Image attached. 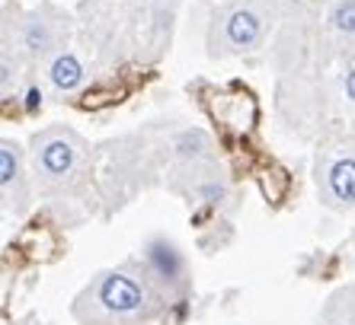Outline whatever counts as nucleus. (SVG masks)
<instances>
[{
  "label": "nucleus",
  "instance_id": "f257e3e1",
  "mask_svg": "<svg viewBox=\"0 0 355 325\" xmlns=\"http://www.w3.org/2000/svg\"><path fill=\"white\" fill-rule=\"evenodd\" d=\"M170 306L160 287L150 281L141 259L106 268L93 277L71 303L77 325H150Z\"/></svg>",
  "mask_w": 355,
  "mask_h": 325
},
{
  "label": "nucleus",
  "instance_id": "f03ea898",
  "mask_svg": "<svg viewBox=\"0 0 355 325\" xmlns=\"http://www.w3.org/2000/svg\"><path fill=\"white\" fill-rule=\"evenodd\" d=\"M29 169L42 195H71L90 172V147L74 128L51 124L39 131L29 144Z\"/></svg>",
  "mask_w": 355,
  "mask_h": 325
},
{
  "label": "nucleus",
  "instance_id": "7ed1b4c3",
  "mask_svg": "<svg viewBox=\"0 0 355 325\" xmlns=\"http://www.w3.org/2000/svg\"><path fill=\"white\" fill-rule=\"evenodd\" d=\"M279 19L272 0H231L211 13L208 26V55L211 57H234L257 51L269 29Z\"/></svg>",
  "mask_w": 355,
  "mask_h": 325
},
{
  "label": "nucleus",
  "instance_id": "20e7f679",
  "mask_svg": "<svg viewBox=\"0 0 355 325\" xmlns=\"http://www.w3.org/2000/svg\"><path fill=\"white\" fill-rule=\"evenodd\" d=\"M314 182L323 207L339 214L355 207V131L330 134L317 147Z\"/></svg>",
  "mask_w": 355,
  "mask_h": 325
},
{
  "label": "nucleus",
  "instance_id": "39448f33",
  "mask_svg": "<svg viewBox=\"0 0 355 325\" xmlns=\"http://www.w3.org/2000/svg\"><path fill=\"white\" fill-rule=\"evenodd\" d=\"M71 29V17L55 3H39L35 10L23 13L13 29V48L23 61H55Z\"/></svg>",
  "mask_w": 355,
  "mask_h": 325
},
{
  "label": "nucleus",
  "instance_id": "423d86ee",
  "mask_svg": "<svg viewBox=\"0 0 355 325\" xmlns=\"http://www.w3.org/2000/svg\"><path fill=\"white\" fill-rule=\"evenodd\" d=\"M170 188L192 204H205V207H227L234 198V185L227 172L221 169L218 160L189 162V166H173Z\"/></svg>",
  "mask_w": 355,
  "mask_h": 325
},
{
  "label": "nucleus",
  "instance_id": "0eeeda50",
  "mask_svg": "<svg viewBox=\"0 0 355 325\" xmlns=\"http://www.w3.org/2000/svg\"><path fill=\"white\" fill-rule=\"evenodd\" d=\"M141 265L148 268L150 281L160 287V293L170 303L182 300L189 293L192 277H189V268H186V255H182V249L173 239H166V236L148 239L144 252H141Z\"/></svg>",
  "mask_w": 355,
  "mask_h": 325
},
{
  "label": "nucleus",
  "instance_id": "6e6552de",
  "mask_svg": "<svg viewBox=\"0 0 355 325\" xmlns=\"http://www.w3.org/2000/svg\"><path fill=\"white\" fill-rule=\"evenodd\" d=\"M33 176L26 172V156L17 140H0V198H3V217H23L33 207Z\"/></svg>",
  "mask_w": 355,
  "mask_h": 325
},
{
  "label": "nucleus",
  "instance_id": "1a4fd4ad",
  "mask_svg": "<svg viewBox=\"0 0 355 325\" xmlns=\"http://www.w3.org/2000/svg\"><path fill=\"white\" fill-rule=\"evenodd\" d=\"M170 156H173L176 166H189V162L215 160V147H211V138L205 131L186 128L170 138Z\"/></svg>",
  "mask_w": 355,
  "mask_h": 325
},
{
  "label": "nucleus",
  "instance_id": "9d476101",
  "mask_svg": "<svg viewBox=\"0 0 355 325\" xmlns=\"http://www.w3.org/2000/svg\"><path fill=\"white\" fill-rule=\"evenodd\" d=\"M317 325H355V284H346L330 293L323 303Z\"/></svg>",
  "mask_w": 355,
  "mask_h": 325
},
{
  "label": "nucleus",
  "instance_id": "9b49d317",
  "mask_svg": "<svg viewBox=\"0 0 355 325\" xmlns=\"http://www.w3.org/2000/svg\"><path fill=\"white\" fill-rule=\"evenodd\" d=\"M314 26H323V29L333 32L336 39L355 45V0H330V7H327L323 19L314 23Z\"/></svg>",
  "mask_w": 355,
  "mask_h": 325
},
{
  "label": "nucleus",
  "instance_id": "f8f14e48",
  "mask_svg": "<svg viewBox=\"0 0 355 325\" xmlns=\"http://www.w3.org/2000/svg\"><path fill=\"white\" fill-rule=\"evenodd\" d=\"M49 83L58 93H71L83 83V64L77 61L71 51H61L55 61L49 64Z\"/></svg>",
  "mask_w": 355,
  "mask_h": 325
},
{
  "label": "nucleus",
  "instance_id": "ddd939ff",
  "mask_svg": "<svg viewBox=\"0 0 355 325\" xmlns=\"http://www.w3.org/2000/svg\"><path fill=\"white\" fill-rule=\"evenodd\" d=\"M19 61H23V55H19L17 48H13V55H10V48L3 45V55H0V67H3V73H0V90H3V96H10V93H13V86H17V80H19Z\"/></svg>",
  "mask_w": 355,
  "mask_h": 325
},
{
  "label": "nucleus",
  "instance_id": "4468645a",
  "mask_svg": "<svg viewBox=\"0 0 355 325\" xmlns=\"http://www.w3.org/2000/svg\"><path fill=\"white\" fill-rule=\"evenodd\" d=\"M42 106V90H29V109Z\"/></svg>",
  "mask_w": 355,
  "mask_h": 325
},
{
  "label": "nucleus",
  "instance_id": "2eb2a0df",
  "mask_svg": "<svg viewBox=\"0 0 355 325\" xmlns=\"http://www.w3.org/2000/svg\"><path fill=\"white\" fill-rule=\"evenodd\" d=\"M224 3H231V0H215V10H218V7H224Z\"/></svg>",
  "mask_w": 355,
  "mask_h": 325
}]
</instances>
